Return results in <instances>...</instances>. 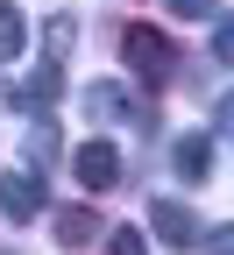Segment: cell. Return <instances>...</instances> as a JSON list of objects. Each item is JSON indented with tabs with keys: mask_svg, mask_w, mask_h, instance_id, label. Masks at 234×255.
Listing matches in <instances>:
<instances>
[{
	"mask_svg": "<svg viewBox=\"0 0 234 255\" xmlns=\"http://www.w3.org/2000/svg\"><path fill=\"white\" fill-rule=\"evenodd\" d=\"M121 57H128V71L142 85H171V71H178V50L163 43V28H149V21H135L121 36Z\"/></svg>",
	"mask_w": 234,
	"mask_h": 255,
	"instance_id": "1",
	"label": "cell"
},
{
	"mask_svg": "<svg viewBox=\"0 0 234 255\" xmlns=\"http://www.w3.org/2000/svg\"><path fill=\"white\" fill-rule=\"evenodd\" d=\"M43 206H50V184L36 170H7L0 177V213L7 220H43Z\"/></svg>",
	"mask_w": 234,
	"mask_h": 255,
	"instance_id": "2",
	"label": "cell"
},
{
	"mask_svg": "<svg viewBox=\"0 0 234 255\" xmlns=\"http://www.w3.org/2000/svg\"><path fill=\"white\" fill-rule=\"evenodd\" d=\"M149 227H156V241H171V248H199V241H206V227H199L192 206H178V199H156L149 206Z\"/></svg>",
	"mask_w": 234,
	"mask_h": 255,
	"instance_id": "3",
	"label": "cell"
},
{
	"mask_svg": "<svg viewBox=\"0 0 234 255\" xmlns=\"http://www.w3.org/2000/svg\"><path fill=\"white\" fill-rule=\"evenodd\" d=\"M71 170H78L85 191H114V184H121V149H114V142H85V149L71 156Z\"/></svg>",
	"mask_w": 234,
	"mask_h": 255,
	"instance_id": "4",
	"label": "cell"
},
{
	"mask_svg": "<svg viewBox=\"0 0 234 255\" xmlns=\"http://www.w3.org/2000/svg\"><path fill=\"white\" fill-rule=\"evenodd\" d=\"M57 92H64V64H36V78L14 92V107H21V114H50Z\"/></svg>",
	"mask_w": 234,
	"mask_h": 255,
	"instance_id": "5",
	"label": "cell"
},
{
	"mask_svg": "<svg viewBox=\"0 0 234 255\" xmlns=\"http://www.w3.org/2000/svg\"><path fill=\"white\" fill-rule=\"evenodd\" d=\"M171 163H178L185 184H206V177H213V142H206V135H178V142H171Z\"/></svg>",
	"mask_w": 234,
	"mask_h": 255,
	"instance_id": "6",
	"label": "cell"
},
{
	"mask_svg": "<svg viewBox=\"0 0 234 255\" xmlns=\"http://www.w3.org/2000/svg\"><path fill=\"white\" fill-rule=\"evenodd\" d=\"M85 114H92V121H149L121 85H85Z\"/></svg>",
	"mask_w": 234,
	"mask_h": 255,
	"instance_id": "7",
	"label": "cell"
},
{
	"mask_svg": "<svg viewBox=\"0 0 234 255\" xmlns=\"http://www.w3.org/2000/svg\"><path fill=\"white\" fill-rule=\"evenodd\" d=\"M99 234H107L99 213H85V206H64V213H57V241H64V248H92Z\"/></svg>",
	"mask_w": 234,
	"mask_h": 255,
	"instance_id": "8",
	"label": "cell"
},
{
	"mask_svg": "<svg viewBox=\"0 0 234 255\" xmlns=\"http://www.w3.org/2000/svg\"><path fill=\"white\" fill-rule=\"evenodd\" d=\"M71 43H78V21H71V14H50V28H43V57L64 64V57H71Z\"/></svg>",
	"mask_w": 234,
	"mask_h": 255,
	"instance_id": "9",
	"label": "cell"
},
{
	"mask_svg": "<svg viewBox=\"0 0 234 255\" xmlns=\"http://www.w3.org/2000/svg\"><path fill=\"white\" fill-rule=\"evenodd\" d=\"M21 50H28V21H21L14 7H0V64H14Z\"/></svg>",
	"mask_w": 234,
	"mask_h": 255,
	"instance_id": "10",
	"label": "cell"
},
{
	"mask_svg": "<svg viewBox=\"0 0 234 255\" xmlns=\"http://www.w3.org/2000/svg\"><path fill=\"white\" fill-rule=\"evenodd\" d=\"M107 234H114V241H107V255H149V248H142V234H135V227H107Z\"/></svg>",
	"mask_w": 234,
	"mask_h": 255,
	"instance_id": "11",
	"label": "cell"
},
{
	"mask_svg": "<svg viewBox=\"0 0 234 255\" xmlns=\"http://www.w3.org/2000/svg\"><path fill=\"white\" fill-rule=\"evenodd\" d=\"M213 7H220V0H171V14H178V21H206Z\"/></svg>",
	"mask_w": 234,
	"mask_h": 255,
	"instance_id": "12",
	"label": "cell"
},
{
	"mask_svg": "<svg viewBox=\"0 0 234 255\" xmlns=\"http://www.w3.org/2000/svg\"><path fill=\"white\" fill-rule=\"evenodd\" d=\"M213 57H220V64H234V21H220V28H213Z\"/></svg>",
	"mask_w": 234,
	"mask_h": 255,
	"instance_id": "13",
	"label": "cell"
},
{
	"mask_svg": "<svg viewBox=\"0 0 234 255\" xmlns=\"http://www.w3.org/2000/svg\"><path fill=\"white\" fill-rule=\"evenodd\" d=\"M206 234H213V241H206L213 255H234V227H206Z\"/></svg>",
	"mask_w": 234,
	"mask_h": 255,
	"instance_id": "14",
	"label": "cell"
}]
</instances>
